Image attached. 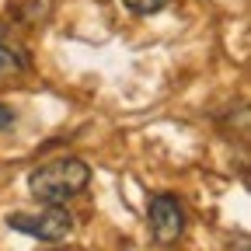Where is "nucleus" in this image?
I'll list each match as a JSON object with an SVG mask.
<instances>
[{
	"label": "nucleus",
	"mask_w": 251,
	"mask_h": 251,
	"mask_svg": "<svg viewBox=\"0 0 251 251\" xmlns=\"http://www.w3.org/2000/svg\"><path fill=\"white\" fill-rule=\"evenodd\" d=\"M91 181V168L80 161V157H56V161L42 164L31 171L28 178V188L31 196L46 206H63L70 202L74 196H80Z\"/></svg>",
	"instance_id": "f257e3e1"
},
{
	"label": "nucleus",
	"mask_w": 251,
	"mask_h": 251,
	"mask_svg": "<svg viewBox=\"0 0 251 251\" xmlns=\"http://www.w3.org/2000/svg\"><path fill=\"white\" fill-rule=\"evenodd\" d=\"M25 67H28V59H25L14 46L0 42V77H7V74H21Z\"/></svg>",
	"instance_id": "20e7f679"
},
{
	"label": "nucleus",
	"mask_w": 251,
	"mask_h": 251,
	"mask_svg": "<svg viewBox=\"0 0 251 251\" xmlns=\"http://www.w3.org/2000/svg\"><path fill=\"white\" fill-rule=\"evenodd\" d=\"M7 227L11 230H21L28 237H39L46 244H59L67 241L70 230H74V216L63 209V206H49L42 213H11L7 216Z\"/></svg>",
	"instance_id": "f03ea898"
},
{
	"label": "nucleus",
	"mask_w": 251,
	"mask_h": 251,
	"mask_svg": "<svg viewBox=\"0 0 251 251\" xmlns=\"http://www.w3.org/2000/svg\"><path fill=\"white\" fill-rule=\"evenodd\" d=\"M122 4L129 7L133 14H143V18H147V14H157V11H164V7L171 4V0H122Z\"/></svg>",
	"instance_id": "39448f33"
},
{
	"label": "nucleus",
	"mask_w": 251,
	"mask_h": 251,
	"mask_svg": "<svg viewBox=\"0 0 251 251\" xmlns=\"http://www.w3.org/2000/svg\"><path fill=\"white\" fill-rule=\"evenodd\" d=\"M11 126H14V112H11V108H4V105H0V133H7V129H11Z\"/></svg>",
	"instance_id": "423d86ee"
},
{
	"label": "nucleus",
	"mask_w": 251,
	"mask_h": 251,
	"mask_svg": "<svg viewBox=\"0 0 251 251\" xmlns=\"http://www.w3.org/2000/svg\"><path fill=\"white\" fill-rule=\"evenodd\" d=\"M147 224H150V237L157 244H175L185 230V209L175 196L161 192L150 199V209H147Z\"/></svg>",
	"instance_id": "7ed1b4c3"
}]
</instances>
